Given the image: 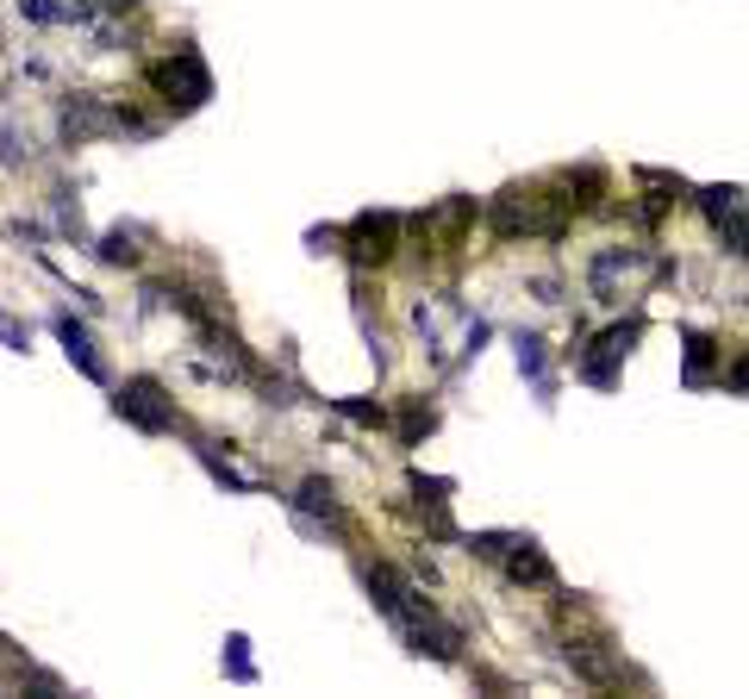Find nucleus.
Returning <instances> with one entry per match:
<instances>
[{
    "mask_svg": "<svg viewBox=\"0 0 749 699\" xmlns=\"http://www.w3.org/2000/svg\"><path fill=\"white\" fill-rule=\"evenodd\" d=\"M151 87L169 100V107L181 112H194L206 94H213V75H206V63H200L194 50H181V57H169V63H156L151 69Z\"/></svg>",
    "mask_w": 749,
    "mask_h": 699,
    "instance_id": "nucleus-1",
    "label": "nucleus"
},
{
    "mask_svg": "<svg viewBox=\"0 0 749 699\" xmlns=\"http://www.w3.org/2000/svg\"><path fill=\"white\" fill-rule=\"evenodd\" d=\"M112 406H119V418H132L138 431H176V400L156 388L151 375L126 381V388L112 393Z\"/></svg>",
    "mask_w": 749,
    "mask_h": 699,
    "instance_id": "nucleus-2",
    "label": "nucleus"
},
{
    "mask_svg": "<svg viewBox=\"0 0 749 699\" xmlns=\"http://www.w3.org/2000/svg\"><path fill=\"white\" fill-rule=\"evenodd\" d=\"M57 337H63V350H69V363H75V369L82 375H94V381H100V375H107V363H100V350H94V331L88 325H75V319H57Z\"/></svg>",
    "mask_w": 749,
    "mask_h": 699,
    "instance_id": "nucleus-3",
    "label": "nucleus"
},
{
    "mask_svg": "<svg viewBox=\"0 0 749 699\" xmlns=\"http://www.w3.org/2000/svg\"><path fill=\"white\" fill-rule=\"evenodd\" d=\"M344 413H350V418H362V425H381V406H362V400H350Z\"/></svg>",
    "mask_w": 749,
    "mask_h": 699,
    "instance_id": "nucleus-8",
    "label": "nucleus"
},
{
    "mask_svg": "<svg viewBox=\"0 0 749 699\" xmlns=\"http://www.w3.org/2000/svg\"><path fill=\"white\" fill-rule=\"evenodd\" d=\"M225 655H231V675L250 680V655H243V637H225Z\"/></svg>",
    "mask_w": 749,
    "mask_h": 699,
    "instance_id": "nucleus-6",
    "label": "nucleus"
},
{
    "mask_svg": "<svg viewBox=\"0 0 749 699\" xmlns=\"http://www.w3.org/2000/svg\"><path fill=\"white\" fill-rule=\"evenodd\" d=\"M100 257H107V262H132V257H138V244L126 238V232H107V238H100Z\"/></svg>",
    "mask_w": 749,
    "mask_h": 699,
    "instance_id": "nucleus-5",
    "label": "nucleus"
},
{
    "mask_svg": "<svg viewBox=\"0 0 749 699\" xmlns=\"http://www.w3.org/2000/svg\"><path fill=\"white\" fill-rule=\"evenodd\" d=\"M0 344H7V350H25V331L13 325V319H7V312H0Z\"/></svg>",
    "mask_w": 749,
    "mask_h": 699,
    "instance_id": "nucleus-7",
    "label": "nucleus"
},
{
    "mask_svg": "<svg viewBox=\"0 0 749 699\" xmlns=\"http://www.w3.org/2000/svg\"><path fill=\"white\" fill-rule=\"evenodd\" d=\"M300 506H307V512H325V519H337V500H331L325 481H307V487H300Z\"/></svg>",
    "mask_w": 749,
    "mask_h": 699,
    "instance_id": "nucleus-4",
    "label": "nucleus"
}]
</instances>
